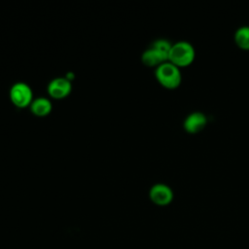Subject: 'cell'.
I'll return each mask as SVG.
<instances>
[{
	"instance_id": "1",
	"label": "cell",
	"mask_w": 249,
	"mask_h": 249,
	"mask_svg": "<svg viewBox=\"0 0 249 249\" xmlns=\"http://www.w3.org/2000/svg\"><path fill=\"white\" fill-rule=\"evenodd\" d=\"M155 75L158 82L163 88L168 89H174L178 88L182 81V75L179 67L169 61H166L158 66Z\"/></svg>"
},
{
	"instance_id": "2",
	"label": "cell",
	"mask_w": 249,
	"mask_h": 249,
	"mask_svg": "<svg viewBox=\"0 0 249 249\" xmlns=\"http://www.w3.org/2000/svg\"><path fill=\"white\" fill-rule=\"evenodd\" d=\"M196 56L194 47L186 41H180L172 45L168 61L177 67H186L190 65Z\"/></svg>"
},
{
	"instance_id": "3",
	"label": "cell",
	"mask_w": 249,
	"mask_h": 249,
	"mask_svg": "<svg viewBox=\"0 0 249 249\" xmlns=\"http://www.w3.org/2000/svg\"><path fill=\"white\" fill-rule=\"evenodd\" d=\"M10 98L13 104L18 108H25L33 101V94L30 87L25 83H17L10 89Z\"/></svg>"
},
{
	"instance_id": "4",
	"label": "cell",
	"mask_w": 249,
	"mask_h": 249,
	"mask_svg": "<svg viewBox=\"0 0 249 249\" xmlns=\"http://www.w3.org/2000/svg\"><path fill=\"white\" fill-rule=\"evenodd\" d=\"M151 200L160 206L169 204L173 199L172 190L165 184H156L154 185L149 193Z\"/></svg>"
},
{
	"instance_id": "5",
	"label": "cell",
	"mask_w": 249,
	"mask_h": 249,
	"mask_svg": "<svg viewBox=\"0 0 249 249\" xmlns=\"http://www.w3.org/2000/svg\"><path fill=\"white\" fill-rule=\"evenodd\" d=\"M72 90L71 82L67 78H55L48 86V93L55 99H61L69 95Z\"/></svg>"
},
{
	"instance_id": "6",
	"label": "cell",
	"mask_w": 249,
	"mask_h": 249,
	"mask_svg": "<svg viewBox=\"0 0 249 249\" xmlns=\"http://www.w3.org/2000/svg\"><path fill=\"white\" fill-rule=\"evenodd\" d=\"M207 124L206 116L201 112H193L184 121V129L189 133H197L202 130Z\"/></svg>"
},
{
	"instance_id": "7",
	"label": "cell",
	"mask_w": 249,
	"mask_h": 249,
	"mask_svg": "<svg viewBox=\"0 0 249 249\" xmlns=\"http://www.w3.org/2000/svg\"><path fill=\"white\" fill-rule=\"evenodd\" d=\"M141 60L144 65L153 67V66H160V64L168 61L165 56H163L161 53H160L157 50L153 49L152 47L148 50H146L141 56Z\"/></svg>"
},
{
	"instance_id": "8",
	"label": "cell",
	"mask_w": 249,
	"mask_h": 249,
	"mask_svg": "<svg viewBox=\"0 0 249 249\" xmlns=\"http://www.w3.org/2000/svg\"><path fill=\"white\" fill-rule=\"evenodd\" d=\"M53 105L50 99L46 97H38L30 104V110L33 115L37 117H46L52 111Z\"/></svg>"
},
{
	"instance_id": "9",
	"label": "cell",
	"mask_w": 249,
	"mask_h": 249,
	"mask_svg": "<svg viewBox=\"0 0 249 249\" xmlns=\"http://www.w3.org/2000/svg\"><path fill=\"white\" fill-rule=\"evenodd\" d=\"M234 42L239 49L249 51V26H241L235 31Z\"/></svg>"
},
{
	"instance_id": "10",
	"label": "cell",
	"mask_w": 249,
	"mask_h": 249,
	"mask_svg": "<svg viewBox=\"0 0 249 249\" xmlns=\"http://www.w3.org/2000/svg\"><path fill=\"white\" fill-rule=\"evenodd\" d=\"M171 47H172V44H170V42L165 39H158L152 45V48L157 50L163 56H165L167 58V60L169 57V53H170Z\"/></svg>"
}]
</instances>
